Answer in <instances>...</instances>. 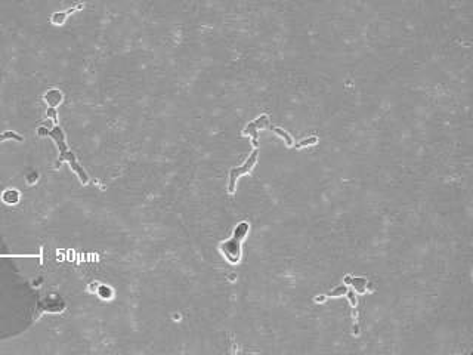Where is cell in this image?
I'll list each match as a JSON object with an SVG mask.
<instances>
[{
    "mask_svg": "<svg viewBox=\"0 0 473 355\" xmlns=\"http://www.w3.org/2000/svg\"><path fill=\"white\" fill-rule=\"evenodd\" d=\"M37 135L38 136H49L55 141L58 150H59V157L56 161V167H59V164L62 161H67L71 167V170L77 175V178L80 179V182L83 185H86L89 182V175L86 173V170L80 166V163L77 161L74 153L68 148L67 141H65V133L59 126H53L52 129H46V127H38L37 129Z\"/></svg>",
    "mask_w": 473,
    "mask_h": 355,
    "instance_id": "cell-1",
    "label": "cell"
},
{
    "mask_svg": "<svg viewBox=\"0 0 473 355\" xmlns=\"http://www.w3.org/2000/svg\"><path fill=\"white\" fill-rule=\"evenodd\" d=\"M249 231H250L249 222L243 221V222H240V224L234 228L232 236H231L228 240H225V241H222V243L219 244V252H220V255L225 258L226 262H229V264H232V265L240 264L241 255H243V249H241V247H243V243H244Z\"/></svg>",
    "mask_w": 473,
    "mask_h": 355,
    "instance_id": "cell-2",
    "label": "cell"
},
{
    "mask_svg": "<svg viewBox=\"0 0 473 355\" xmlns=\"http://www.w3.org/2000/svg\"><path fill=\"white\" fill-rule=\"evenodd\" d=\"M257 156H259V150L255 148V151L250 154V157L246 160V163H244L241 167H234V169H231V172H229V184H228V193H229V194H234V193H235V185H237L238 178L243 176V175H247V173H250V172L253 170V167H255L256 163H257Z\"/></svg>",
    "mask_w": 473,
    "mask_h": 355,
    "instance_id": "cell-3",
    "label": "cell"
},
{
    "mask_svg": "<svg viewBox=\"0 0 473 355\" xmlns=\"http://www.w3.org/2000/svg\"><path fill=\"white\" fill-rule=\"evenodd\" d=\"M345 283L349 284L354 287V290H357L358 293L361 295H365V293H373L374 292V286L371 283H368L365 278L363 277H352V276H346L345 277Z\"/></svg>",
    "mask_w": 473,
    "mask_h": 355,
    "instance_id": "cell-4",
    "label": "cell"
},
{
    "mask_svg": "<svg viewBox=\"0 0 473 355\" xmlns=\"http://www.w3.org/2000/svg\"><path fill=\"white\" fill-rule=\"evenodd\" d=\"M38 310L41 313H61L64 311V302L56 295H50L38 304Z\"/></svg>",
    "mask_w": 473,
    "mask_h": 355,
    "instance_id": "cell-5",
    "label": "cell"
},
{
    "mask_svg": "<svg viewBox=\"0 0 473 355\" xmlns=\"http://www.w3.org/2000/svg\"><path fill=\"white\" fill-rule=\"evenodd\" d=\"M43 101L46 102L47 107H52V108H58L62 101H64V95L59 89H49L44 95H43Z\"/></svg>",
    "mask_w": 473,
    "mask_h": 355,
    "instance_id": "cell-6",
    "label": "cell"
},
{
    "mask_svg": "<svg viewBox=\"0 0 473 355\" xmlns=\"http://www.w3.org/2000/svg\"><path fill=\"white\" fill-rule=\"evenodd\" d=\"M83 7V4H78V6H75V7H70L68 10H61V12H55L52 16H50V22L53 24V25H64L65 22H67V19H68V16L73 13V12H75V10H78V9H81Z\"/></svg>",
    "mask_w": 473,
    "mask_h": 355,
    "instance_id": "cell-7",
    "label": "cell"
},
{
    "mask_svg": "<svg viewBox=\"0 0 473 355\" xmlns=\"http://www.w3.org/2000/svg\"><path fill=\"white\" fill-rule=\"evenodd\" d=\"M21 200V193L18 190H13V188H9L6 191H3L1 194V201L4 204H9V206H15L18 204Z\"/></svg>",
    "mask_w": 473,
    "mask_h": 355,
    "instance_id": "cell-8",
    "label": "cell"
},
{
    "mask_svg": "<svg viewBox=\"0 0 473 355\" xmlns=\"http://www.w3.org/2000/svg\"><path fill=\"white\" fill-rule=\"evenodd\" d=\"M95 293H96L101 299H105V301L112 299V295H114V293H112V289L108 287V286H105V284H99Z\"/></svg>",
    "mask_w": 473,
    "mask_h": 355,
    "instance_id": "cell-9",
    "label": "cell"
},
{
    "mask_svg": "<svg viewBox=\"0 0 473 355\" xmlns=\"http://www.w3.org/2000/svg\"><path fill=\"white\" fill-rule=\"evenodd\" d=\"M9 139H15V141H22L24 138L21 136V135H18V133H15V132H12V130H7V132H3V133H0V142H4V141H9Z\"/></svg>",
    "mask_w": 473,
    "mask_h": 355,
    "instance_id": "cell-10",
    "label": "cell"
},
{
    "mask_svg": "<svg viewBox=\"0 0 473 355\" xmlns=\"http://www.w3.org/2000/svg\"><path fill=\"white\" fill-rule=\"evenodd\" d=\"M268 127H269V129H272V130H274L277 135H280L281 138H284L289 147H293V139H291V136H290L289 133H286L284 130H281L280 127H275V126H268Z\"/></svg>",
    "mask_w": 473,
    "mask_h": 355,
    "instance_id": "cell-11",
    "label": "cell"
},
{
    "mask_svg": "<svg viewBox=\"0 0 473 355\" xmlns=\"http://www.w3.org/2000/svg\"><path fill=\"white\" fill-rule=\"evenodd\" d=\"M46 117L52 121H58V113H56V108H52V107H47L46 110Z\"/></svg>",
    "mask_w": 473,
    "mask_h": 355,
    "instance_id": "cell-12",
    "label": "cell"
},
{
    "mask_svg": "<svg viewBox=\"0 0 473 355\" xmlns=\"http://www.w3.org/2000/svg\"><path fill=\"white\" fill-rule=\"evenodd\" d=\"M345 296H346V298L349 299V302H351L352 308H357V298H355L354 292H352V290H348V293H346Z\"/></svg>",
    "mask_w": 473,
    "mask_h": 355,
    "instance_id": "cell-13",
    "label": "cell"
},
{
    "mask_svg": "<svg viewBox=\"0 0 473 355\" xmlns=\"http://www.w3.org/2000/svg\"><path fill=\"white\" fill-rule=\"evenodd\" d=\"M37 179H38V178H37V173H34V172L27 175V184H36Z\"/></svg>",
    "mask_w": 473,
    "mask_h": 355,
    "instance_id": "cell-14",
    "label": "cell"
}]
</instances>
